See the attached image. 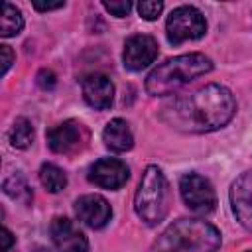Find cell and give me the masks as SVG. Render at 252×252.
I'll use <instances>...</instances> for the list:
<instances>
[{
    "label": "cell",
    "instance_id": "1",
    "mask_svg": "<svg viewBox=\"0 0 252 252\" xmlns=\"http://www.w3.org/2000/svg\"><path fill=\"white\" fill-rule=\"evenodd\" d=\"M236 112L232 93L217 83L205 85L191 94L175 98L161 112V118L175 130L205 134L226 126Z\"/></svg>",
    "mask_w": 252,
    "mask_h": 252
},
{
    "label": "cell",
    "instance_id": "2",
    "mask_svg": "<svg viewBox=\"0 0 252 252\" xmlns=\"http://www.w3.org/2000/svg\"><path fill=\"white\" fill-rule=\"evenodd\" d=\"M220 232L203 219H179L171 222L150 246V252H217Z\"/></svg>",
    "mask_w": 252,
    "mask_h": 252
},
{
    "label": "cell",
    "instance_id": "3",
    "mask_svg": "<svg viewBox=\"0 0 252 252\" xmlns=\"http://www.w3.org/2000/svg\"><path fill=\"white\" fill-rule=\"evenodd\" d=\"M213 69V61L203 53H185L158 65L146 79V91L152 96H165L189 85Z\"/></svg>",
    "mask_w": 252,
    "mask_h": 252
},
{
    "label": "cell",
    "instance_id": "4",
    "mask_svg": "<svg viewBox=\"0 0 252 252\" xmlns=\"http://www.w3.org/2000/svg\"><path fill=\"white\" fill-rule=\"evenodd\" d=\"M171 205V191L163 171L158 165H148L138 183V191L134 197V209L140 220L148 226L159 224Z\"/></svg>",
    "mask_w": 252,
    "mask_h": 252
},
{
    "label": "cell",
    "instance_id": "5",
    "mask_svg": "<svg viewBox=\"0 0 252 252\" xmlns=\"http://www.w3.org/2000/svg\"><path fill=\"white\" fill-rule=\"evenodd\" d=\"M205 32H207L205 16L193 6L175 8L165 22L167 41L173 45H179L187 39H199L205 35Z\"/></svg>",
    "mask_w": 252,
    "mask_h": 252
},
{
    "label": "cell",
    "instance_id": "6",
    "mask_svg": "<svg viewBox=\"0 0 252 252\" xmlns=\"http://www.w3.org/2000/svg\"><path fill=\"white\" fill-rule=\"evenodd\" d=\"M179 193H181L183 203L197 215H209L217 207V193L211 181L195 171L181 175Z\"/></svg>",
    "mask_w": 252,
    "mask_h": 252
},
{
    "label": "cell",
    "instance_id": "7",
    "mask_svg": "<svg viewBox=\"0 0 252 252\" xmlns=\"http://www.w3.org/2000/svg\"><path fill=\"white\" fill-rule=\"evenodd\" d=\"M89 140L87 128L79 120H65L47 132V146L55 154H75L85 148Z\"/></svg>",
    "mask_w": 252,
    "mask_h": 252
},
{
    "label": "cell",
    "instance_id": "8",
    "mask_svg": "<svg viewBox=\"0 0 252 252\" xmlns=\"http://www.w3.org/2000/svg\"><path fill=\"white\" fill-rule=\"evenodd\" d=\"M158 57V41L152 35L136 33L126 39L122 51V63L128 71H142Z\"/></svg>",
    "mask_w": 252,
    "mask_h": 252
},
{
    "label": "cell",
    "instance_id": "9",
    "mask_svg": "<svg viewBox=\"0 0 252 252\" xmlns=\"http://www.w3.org/2000/svg\"><path fill=\"white\" fill-rule=\"evenodd\" d=\"M128 177V165L116 158H100L89 167V181L102 189H120Z\"/></svg>",
    "mask_w": 252,
    "mask_h": 252
},
{
    "label": "cell",
    "instance_id": "10",
    "mask_svg": "<svg viewBox=\"0 0 252 252\" xmlns=\"http://www.w3.org/2000/svg\"><path fill=\"white\" fill-rule=\"evenodd\" d=\"M51 240L59 252H89L87 236L67 217H55L49 226Z\"/></svg>",
    "mask_w": 252,
    "mask_h": 252
},
{
    "label": "cell",
    "instance_id": "11",
    "mask_svg": "<svg viewBox=\"0 0 252 252\" xmlns=\"http://www.w3.org/2000/svg\"><path fill=\"white\" fill-rule=\"evenodd\" d=\"M81 91L83 98L89 106L96 110L110 108L114 100V85L104 73H89L81 79Z\"/></svg>",
    "mask_w": 252,
    "mask_h": 252
},
{
    "label": "cell",
    "instance_id": "12",
    "mask_svg": "<svg viewBox=\"0 0 252 252\" xmlns=\"http://www.w3.org/2000/svg\"><path fill=\"white\" fill-rule=\"evenodd\" d=\"M230 207L236 220L252 230V169L244 171L230 187Z\"/></svg>",
    "mask_w": 252,
    "mask_h": 252
},
{
    "label": "cell",
    "instance_id": "13",
    "mask_svg": "<svg viewBox=\"0 0 252 252\" xmlns=\"http://www.w3.org/2000/svg\"><path fill=\"white\" fill-rule=\"evenodd\" d=\"M75 213L81 222H85L91 228H102L110 217L112 209L108 201L100 195H83L75 201Z\"/></svg>",
    "mask_w": 252,
    "mask_h": 252
},
{
    "label": "cell",
    "instance_id": "14",
    "mask_svg": "<svg viewBox=\"0 0 252 252\" xmlns=\"http://www.w3.org/2000/svg\"><path fill=\"white\" fill-rule=\"evenodd\" d=\"M102 140H104L106 148H110L112 152H118V154L128 152L134 146L132 130H130L128 122L122 120V118H112L106 124V128L102 132Z\"/></svg>",
    "mask_w": 252,
    "mask_h": 252
},
{
    "label": "cell",
    "instance_id": "15",
    "mask_svg": "<svg viewBox=\"0 0 252 252\" xmlns=\"http://www.w3.org/2000/svg\"><path fill=\"white\" fill-rule=\"evenodd\" d=\"M24 28V18L22 12L12 6L10 2H2V14H0V35L2 37H12L18 35Z\"/></svg>",
    "mask_w": 252,
    "mask_h": 252
},
{
    "label": "cell",
    "instance_id": "16",
    "mask_svg": "<svg viewBox=\"0 0 252 252\" xmlns=\"http://www.w3.org/2000/svg\"><path fill=\"white\" fill-rule=\"evenodd\" d=\"M39 181L49 193H61L67 187V175L55 163H43L39 169Z\"/></svg>",
    "mask_w": 252,
    "mask_h": 252
},
{
    "label": "cell",
    "instance_id": "17",
    "mask_svg": "<svg viewBox=\"0 0 252 252\" xmlns=\"http://www.w3.org/2000/svg\"><path fill=\"white\" fill-rule=\"evenodd\" d=\"M4 193L8 197H12L14 201H20L22 205H30L33 195H32V189L30 185L26 183V179L20 175V173H12L4 179V185H2Z\"/></svg>",
    "mask_w": 252,
    "mask_h": 252
},
{
    "label": "cell",
    "instance_id": "18",
    "mask_svg": "<svg viewBox=\"0 0 252 252\" xmlns=\"http://www.w3.org/2000/svg\"><path fill=\"white\" fill-rule=\"evenodd\" d=\"M10 144L16 150H26L32 146L33 142V126L30 124V120L26 118H16V122L12 124L10 132H8Z\"/></svg>",
    "mask_w": 252,
    "mask_h": 252
},
{
    "label": "cell",
    "instance_id": "19",
    "mask_svg": "<svg viewBox=\"0 0 252 252\" xmlns=\"http://www.w3.org/2000/svg\"><path fill=\"white\" fill-rule=\"evenodd\" d=\"M161 10H163V2H159V0L158 2L156 0H144L138 4V14L148 22L156 20L161 14Z\"/></svg>",
    "mask_w": 252,
    "mask_h": 252
},
{
    "label": "cell",
    "instance_id": "20",
    "mask_svg": "<svg viewBox=\"0 0 252 252\" xmlns=\"http://www.w3.org/2000/svg\"><path fill=\"white\" fill-rule=\"evenodd\" d=\"M102 6H104L106 12H110V14L116 16V18H124V16H128L130 10H132V2H130V0H110V2L104 0Z\"/></svg>",
    "mask_w": 252,
    "mask_h": 252
},
{
    "label": "cell",
    "instance_id": "21",
    "mask_svg": "<svg viewBox=\"0 0 252 252\" xmlns=\"http://www.w3.org/2000/svg\"><path fill=\"white\" fill-rule=\"evenodd\" d=\"M37 85L43 89V91H51L55 87V73L49 71V69H41L37 73Z\"/></svg>",
    "mask_w": 252,
    "mask_h": 252
},
{
    "label": "cell",
    "instance_id": "22",
    "mask_svg": "<svg viewBox=\"0 0 252 252\" xmlns=\"http://www.w3.org/2000/svg\"><path fill=\"white\" fill-rule=\"evenodd\" d=\"M0 57H2V61H0L2 63V75H6L14 63V51L10 49V45H0Z\"/></svg>",
    "mask_w": 252,
    "mask_h": 252
},
{
    "label": "cell",
    "instance_id": "23",
    "mask_svg": "<svg viewBox=\"0 0 252 252\" xmlns=\"http://www.w3.org/2000/svg\"><path fill=\"white\" fill-rule=\"evenodd\" d=\"M32 6H33L37 12H51V10H59V8H63L65 2H63V0H59V2H39V0H35Z\"/></svg>",
    "mask_w": 252,
    "mask_h": 252
},
{
    "label": "cell",
    "instance_id": "24",
    "mask_svg": "<svg viewBox=\"0 0 252 252\" xmlns=\"http://www.w3.org/2000/svg\"><path fill=\"white\" fill-rule=\"evenodd\" d=\"M12 244H14V236H12V232L4 226L2 232H0V252H8V250L12 248Z\"/></svg>",
    "mask_w": 252,
    "mask_h": 252
},
{
    "label": "cell",
    "instance_id": "25",
    "mask_svg": "<svg viewBox=\"0 0 252 252\" xmlns=\"http://www.w3.org/2000/svg\"><path fill=\"white\" fill-rule=\"evenodd\" d=\"M248 252H252V250H248Z\"/></svg>",
    "mask_w": 252,
    "mask_h": 252
}]
</instances>
